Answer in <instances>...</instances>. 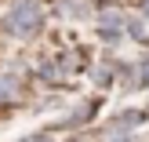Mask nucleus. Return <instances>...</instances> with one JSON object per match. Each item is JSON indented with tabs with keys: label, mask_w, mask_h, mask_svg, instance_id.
<instances>
[{
	"label": "nucleus",
	"mask_w": 149,
	"mask_h": 142,
	"mask_svg": "<svg viewBox=\"0 0 149 142\" xmlns=\"http://www.w3.org/2000/svg\"><path fill=\"white\" fill-rule=\"evenodd\" d=\"M102 142H138V139L131 135V131H106V135H102Z\"/></svg>",
	"instance_id": "nucleus-10"
},
{
	"label": "nucleus",
	"mask_w": 149,
	"mask_h": 142,
	"mask_svg": "<svg viewBox=\"0 0 149 142\" xmlns=\"http://www.w3.org/2000/svg\"><path fill=\"white\" fill-rule=\"evenodd\" d=\"M124 33H127L135 44H146L149 40V36H146V22H138V18H124Z\"/></svg>",
	"instance_id": "nucleus-9"
},
{
	"label": "nucleus",
	"mask_w": 149,
	"mask_h": 142,
	"mask_svg": "<svg viewBox=\"0 0 149 142\" xmlns=\"http://www.w3.org/2000/svg\"><path fill=\"white\" fill-rule=\"evenodd\" d=\"M22 95V84H18V77L15 73H0V102H11V99H18Z\"/></svg>",
	"instance_id": "nucleus-6"
},
{
	"label": "nucleus",
	"mask_w": 149,
	"mask_h": 142,
	"mask_svg": "<svg viewBox=\"0 0 149 142\" xmlns=\"http://www.w3.org/2000/svg\"><path fill=\"white\" fill-rule=\"evenodd\" d=\"M138 4H142V15L149 18V0H138Z\"/></svg>",
	"instance_id": "nucleus-12"
},
{
	"label": "nucleus",
	"mask_w": 149,
	"mask_h": 142,
	"mask_svg": "<svg viewBox=\"0 0 149 142\" xmlns=\"http://www.w3.org/2000/svg\"><path fill=\"white\" fill-rule=\"evenodd\" d=\"M91 80H95V84H98V87H109V84H113V80H116V69H113V66H109V62H98V66H95V69H91Z\"/></svg>",
	"instance_id": "nucleus-8"
},
{
	"label": "nucleus",
	"mask_w": 149,
	"mask_h": 142,
	"mask_svg": "<svg viewBox=\"0 0 149 142\" xmlns=\"http://www.w3.org/2000/svg\"><path fill=\"white\" fill-rule=\"evenodd\" d=\"M4 29L15 36V40H33L44 29V7L36 0H15L4 15Z\"/></svg>",
	"instance_id": "nucleus-1"
},
{
	"label": "nucleus",
	"mask_w": 149,
	"mask_h": 142,
	"mask_svg": "<svg viewBox=\"0 0 149 142\" xmlns=\"http://www.w3.org/2000/svg\"><path fill=\"white\" fill-rule=\"evenodd\" d=\"M127 73H131V87H149V55L127 66Z\"/></svg>",
	"instance_id": "nucleus-7"
},
{
	"label": "nucleus",
	"mask_w": 149,
	"mask_h": 142,
	"mask_svg": "<svg viewBox=\"0 0 149 142\" xmlns=\"http://www.w3.org/2000/svg\"><path fill=\"white\" fill-rule=\"evenodd\" d=\"M91 0H55V11L62 15V18H87L91 15Z\"/></svg>",
	"instance_id": "nucleus-4"
},
{
	"label": "nucleus",
	"mask_w": 149,
	"mask_h": 142,
	"mask_svg": "<svg viewBox=\"0 0 149 142\" xmlns=\"http://www.w3.org/2000/svg\"><path fill=\"white\" fill-rule=\"evenodd\" d=\"M18 142H55V135L51 131H33V135H22Z\"/></svg>",
	"instance_id": "nucleus-11"
},
{
	"label": "nucleus",
	"mask_w": 149,
	"mask_h": 142,
	"mask_svg": "<svg viewBox=\"0 0 149 142\" xmlns=\"http://www.w3.org/2000/svg\"><path fill=\"white\" fill-rule=\"evenodd\" d=\"M95 109H98V99H87L84 106H77V109L62 120V128H80V124H87V120L95 117Z\"/></svg>",
	"instance_id": "nucleus-5"
},
{
	"label": "nucleus",
	"mask_w": 149,
	"mask_h": 142,
	"mask_svg": "<svg viewBox=\"0 0 149 142\" xmlns=\"http://www.w3.org/2000/svg\"><path fill=\"white\" fill-rule=\"evenodd\" d=\"M124 18H127V15H124V11H113V7L102 11V15H98V40L109 44V48L120 44V40H124Z\"/></svg>",
	"instance_id": "nucleus-2"
},
{
	"label": "nucleus",
	"mask_w": 149,
	"mask_h": 142,
	"mask_svg": "<svg viewBox=\"0 0 149 142\" xmlns=\"http://www.w3.org/2000/svg\"><path fill=\"white\" fill-rule=\"evenodd\" d=\"M146 120H149L146 109H124V113H116L113 120H109V131H135V128H142Z\"/></svg>",
	"instance_id": "nucleus-3"
}]
</instances>
